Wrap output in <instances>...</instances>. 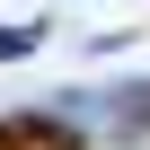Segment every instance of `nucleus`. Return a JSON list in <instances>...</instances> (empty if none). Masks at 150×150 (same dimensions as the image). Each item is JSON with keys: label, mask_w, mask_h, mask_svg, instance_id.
<instances>
[{"label": "nucleus", "mask_w": 150, "mask_h": 150, "mask_svg": "<svg viewBox=\"0 0 150 150\" xmlns=\"http://www.w3.org/2000/svg\"><path fill=\"white\" fill-rule=\"evenodd\" d=\"M0 150H80L62 124H0Z\"/></svg>", "instance_id": "f257e3e1"}]
</instances>
